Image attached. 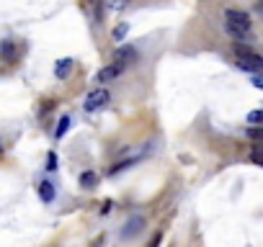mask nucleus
<instances>
[{
	"instance_id": "obj_1",
	"label": "nucleus",
	"mask_w": 263,
	"mask_h": 247,
	"mask_svg": "<svg viewBox=\"0 0 263 247\" xmlns=\"http://www.w3.org/2000/svg\"><path fill=\"white\" fill-rule=\"evenodd\" d=\"M224 29L232 36L235 41H245L250 36V29H253V21L245 11H238V8H227L224 11Z\"/></svg>"
},
{
	"instance_id": "obj_2",
	"label": "nucleus",
	"mask_w": 263,
	"mask_h": 247,
	"mask_svg": "<svg viewBox=\"0 0 263 247\" xmlns=\"http://www.w3.org/2000/svg\"><path fill=\"white\" fill-rule=\"evenodd\" d=\"M108 100H111V93H108L106 88H93L90 93L85 95V103H83V108L88 114H93V111H101V108H106L108 106Z\"/></svg>"
},
{
	"instance_id": "obj_3",
	"label": "nucleus",
	"mask_w": 263,
	"mask_h": 247,
	"mask_svg": "<svg viewBox=\"0 0 263 247\" xmlns=\"http://www.w3.org/2000/svg\"><path fill=\"white\" fill-rule=\"evenodd\" d=\"M238 67L250 72V75H263V57L256 54V52L243 54V57H238Z\"/></svg>"
},
{
	"instance_id": "obj_4",
	"label": "nucleus",
	"mask_w": 263,
	"mask_h": 247,
	"mask_svg": "<svg viewBox=\"0 0 263 247\" xmlns=\"http://www.w3.org/2000/svg\"><path fill=\"white\" fill-rule=\"evenodd\" d=\"M124 70H126L124 65H116V62H111V65H106V67H101V70L96 72V82H111L116 77H121Z\"/></svg>"
},
{
	"instance_id": "obj_5",
	"label": "nucleus",
	"mask_w": 263,
	"mask_h": 247,
	"mask_svg": "<svg viewBox=\"0 0 263 247\" xmlns=\"http://www.w3.org/2000/svg\"><path fill=\"white\" fill-rule=\"evenodd\" d=\"M111 59L116 62V65H124L126 67V65H132V62H137V49L129 47V44H121V47L114 52Z\"/></svg>"
},
{
	"instance_id": "obj_6",
	"label": "nucleus",
	"mask_w": 263,
	"mask_h": 247,
	"mask_svg": "<svg viewBox=\"0 0 263 247\" xmlns=\"http://www.w3.org/2000/svg\"><path fill=\"white\" fill-rule=\"evenodd\" d=\"M142 227H144V219L140 214H134L129 222H126V227L121 229V240H132V237H137L142 232Z\"/></svg>"
},
{
	"instance_id": "obj_7",
	"label": "nucleus",
	"mask_w": 263,
	"mask_h": 247,
	"mask_svg": "<svg viewBox=\"0 0 263 247\" xmlns=\"http://www.w3.org/2000/svg\"><path fill=\"white\" fill-rule=\"evenodd\" d=\"M16 54H18V49H16V44L11 39L0 41V59H3V62H13Z\"/></svg>"
},
{
	"instance_id": "obj_8",
	"label": "nucleus",
	"mask_w": 263,
	"mask_h": 247,
	"mask_svg": "<svg viewBox=\"0 0 263 247\" xmlns=\"http://www.w3.org/2000/svg\"><path fill=\"white\" fill-rule=\"evenodd\" d=\"M72 65H75V62H72L70 57L60 59L57 65H54V75H57L60 80H67V77H70V72H72Z\"/></svg>"
},
{
	"instance_id": "obj_9",
	"label": "nucleus",
	"mask_w": 263,
	"mask_h": 247,
	"mask_svg": "<svg viewBox=\"0 0 263 247\" xmlns=\"http://www.w3.org/2000/svg\"><path fill=\"white\" fill-rule=\"evenodd\" d=\"M39 196H41L44 204H52V201H54V186H52L49 180H41L39 183Z\"/></svg>"
},
{
	"instance_id": "obj_10",
	"label": "nucleus",
	"mask_w": 263,
	"mask_h": 247,
	"mask_svg": "<svg viewBox=\"0 0 263 247\" xmlns=\"http://www.w3.org/2000/svg\"><path fill=\"white\" fill-rule=\"evenodd\" d=\"M96 183H98V175L96 172H80V186H83L85 190H90V188H96Z\"/></svg>"
},
{
	"instance_id": "obj_11",
	"label": "nucleus",
	"mask_w": 263,
	"mask_h": 247,
	"mask_svg": "<svg viewBox=\"0 0 263 247\" xmlns=\"http://www.w3.org/2000/svg\"><path fill=\"white\" fill-rule=\"evenodd\" d=\"M137 160H140V157H129V160H119V162H116V165H114V168H111V170H108V172H111V175H119V172H121V170H129V168H132V165H137Z\"/></svg>"
},
{
	"instance_id": "obj_12",
	"label": "nucleus",
	"mask_w": 263,
	"mask_h": 247,
	"mask_svg": "<svg viewBox=\"0 0 263 247\" xmlns=\"http://www.w3.org/2000/svg\"><path fill=\"white\" fill-rule=\"evenodd\" d=\"M67 129H70V116H62L60 124H57V129H54V139H62V136L67 134Z\"/></svg>"
},
{
	"instance_id": "obj_13",
	"label": "nucleus",
	"mask_w": 263,
	"mask_h": 247,
	"mask_svg": "<svg viewBox=\"0 0 263 247\" xmlns=\"http://www.w3.org/2000/svg\"><path fill=\"white\" fill-rule=\"evenodd\" d=\"M245 134H248V139H253V142L263 144V126H248Z\"/></svg>"
},
{
	"instance_id": "obj_14",
	"label": "nucleus",
	"mask_w": 263,
	"mask_h": 247,
	"mask_svg": "<svg viewBox=\"0 0 263 247\" xmlns=\"http://www.w3.org/2000/svg\"><path fill=\"white\" fill-rule=\"evenodd\" d=\"M126 34H129V23H119V26H116V29H114V41H124V36Z\"/></svg>"
},
{
	"instance_id": "obj_15",
	"label": "nucleus",
	"mask_w": 263,
	"mask_h": 247,
	"mask_svg": "<svg viewBox=\"0 0 263 247\" xmlns=\"http://www.w3.org/2000/svg\"><path fill=\"white\" fill-rule=\"evenodd\" d=\"M248 124H253V126H261V124H263V108H258V111H250V114H248Z\"/></svg>"
},
{
	"instance_id": "obj_16",
	"label": "nucleus",
	"mask_w": 263,
	"mask_h": 247,
	"mask_svg": "<svg viewBox=\"0 0 263 247\" xmlns=\"http://www.w3.org/2000/svg\"><path fill=\"white\" fill-rule=\"evenodd\" d=\"M47 170H57V154L54 152L47 154Z\"/></svg>"
},
{
	"instance_id": "obj_17",
	"label": "nucleus",
	"mask_w": 263,
	"mask_h": 247,
	"mask_svg": "<svg viewBox=\"0 0 263 247\" xmlns=\"http://www.w3.org/2000/svg\"><path fill=\"white\" fill-rule=\"evenodd\" d=\"M253 85H256L258 90H263V75H253Z\"/></svg>"
},
{
	"instance_id": "obj_18",
	"label": "nucleus",
	"mask_w": 263,
	"mask_h": 247,
	"mask_svg": "<svg viewBox=\"0 0 263 247\" xmlns=\"http://www.w3.org/2000/svg\"><path fill=\"white\" fill-rule=\"evenodd\" d=\"M250 160L256 162V165H261V168H263V154H250Z\"/></svg>"
},
{
	"instance_id": "obj_19",
	"label": "nucleus",
	"mask_w": 263,
	"mask_h": 247,
	"mask_svg": "<svg viewBox=\"0 0 263 247\" xmlns=\"http://www.w3.org/2000/svg\"><path fill=\"white\" fill-rule=\"evenodd\" d=\"M160 240H162V234L158 232L155 237H152V242H150V247H158V245H160Z\"/></svg>"
},
{
	"instance_id": "obj_20",
	"label": "nucleus",
	"mask_w": 263,
	"mask_h": 247,
	"mask_svg": "<svg viewBox=\"0 0 263 247\" xmlns=\"http://www.w3.org/2000/svg\"><path fill=\"white\" fill-rule=\"evenodd\" d=\"M256 11H258V13L263 16V0H258V5H256Z\"/></svg>"
}]
</instances>
